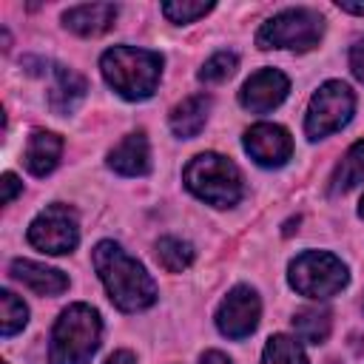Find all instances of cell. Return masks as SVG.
Here are the masks:
<instances>
[{
	"label": "cell",
	"mask_w": 364,
	"mask_h": 364,
	"mask_svg": "<svg viewBox=\"0 0 364 364\" xmlns=\"http://www.w3.org/2000/svg\"><path fill=\"white\" fill-rule=\"evenodd\" d=\"M287 91H290V80L279 68H262L250 74V80L242 85L239 102L253 114H267L284 102Z\"/></svg>",
	"instance_id": "8fae6325"
},
{
	"label": "cell",
	"mask_w": 364,
	"mask_h": 364,
	"mask_svg": "<svg viewBox=\"0 0 364 364\" xmlns=\"http://www.w3.org/2000/svg\"><path fill=\"white\" fill-rule=\"evenodd\" d=\"M51 88H48V108L54 114H74L77 105L85 100L88 82L82 74H77L74 68L65 65H54L51 68Z\"/></svg>",
	"instance_id": "5bb4252c"
},
{
	"label": "cell",
	"mask_w": 364,
	"mask_h": 364,
	"mask_svg": "<svg viewBox=\"0 0 364 364\" xmlns=\"http://www.w3.org/2000/svg\"><path fill=\"white\" fill-rule=\"evenodd\" d=\"M239 65V57L233 51H216L210 60H205V65L199 68V80L202 82H225Z\"/></svg>",
	"instance_id": "cb8c5ba5"
},
{
	"label": "cell",
	"mask_w": 364,
	"mask_h": 364,
	"mask_svg": "<svg viewBox=\"0 0 364 364\" xmlns=\"http://www.w3.org/2000/svg\"><path fill=\"white\" fill-rule=\"evenodd\" d=\"M114 20H117L114 3H82V6H71L63 14V26L80 37H100L114 26Z\"/></svg>",
	"instance_id": "7c38bea8"
},
{
	"label": "cell",
	"mask_w": 364,
	"mask_h": 364,
	"mask_svg": "<svg viewBox=\"0 0 364 364\" xmlns=\"http://www.w3.org/2000/svg\"><path fill=\"white\" fill-rule=\"evenodd\" d=\"M193 256H196L193 247H191L188 242H182V239L165 236V239L156 242V262H159V267L168 270V273H182L185 267L193 264Z\"/></svg>",
	"instance_id": "ffe728a7"
},
{
	"label": "cell",
	"mask_w": 364,
	"mask_h": 364,
	"mask_svg": "<svg viewBox=\"0 0 364 364\" xmlns=\"http://www.w3.org/2000/svg\"><path fill=\"white\" fill-rule=\"evenodd\" d=\"M105 364H136V358H134V353L131 350H117V353H111L108 355V361Z\"/></svg>",
	"instance_id": "4316f807"
},
{
	"label": "cell",
	"mask_w": 364,
	"mask_h": 364,
	"mask_svg": "<svg viewBox=\"0 0 364 364\" xmlns=\"http://www.w3.org/2000/svg\"><path fill=\"white\" fill-rule=\"evenodd\" d=\"M3 364H6V361H3Z\"/></svg>",
	"instance_id": "1f68e13d"
},
{
	"label": "cell",
	"mask_w": 364,
	"mask_h": 364,
	"mask_svg": "<svg viewBox=\"0 0 364 364\" xmlns=\"http://www.w3.org/2000/svg\"><path fill=\"white\" fill-rule=\"evenodd\" d=\"M108 168L119 176H145L151 171V148L145 134H128L108 154Z\"/></svg>",
	"instance_id": "4fadbf2b"
},
{
	"label": "cell",
	"mask_w": 364,
	"mask_h": 364,
	"mask_svg": "<svg viewBox=\"0 0 364 364\" xmlns=\"http://www.w3.org/2000/svg\"><path fill=\"white\" fill-rule=\"evenodd\" d=\"M327 364H338V361H327Z\"/></svg>",
	"instance_id": "4dcf8cb0"
},
{
	"label": "cell",
	"mask_w": 364,
	"mask_h": 364,
	"mask_svg": "<svg viewBox=\"0 0 364 364\" xmlns=\"http://www.w3.org/2000/svg\"><path fill=\"white\" fill-rule=\"evenodd\" d=\"M91 259H94V270H97L100 282L105 284V293L117 310L136 313V310H148L156 301L154 279L117 242H111V239L97 242L91 250Z\"/></svg>",
	"instance_id": "6da1fadb"
},
{
	"label": "cell",
	"mask_w": 364,
	"mask_h": 364,
	"mask_svg": "<svg viewBox=\"0 0 364 364\" xmlns=\"http://www.w3.org/2000/svg\"><path fill=\"white\" fill-rule=\"evenodd\" d=\"M242 142H245V151L250 154V159L262 168H282L293 154V139H290L287 128L273 125V122H259V125L247 128Z\"/></svg>",
	"instance_id": "30bf717a"
},
{
	"label": "cell",
	"mask_w": 364,
	"mask_h": 364,
	"mask_svg": "<svg viewBox=\"0 0 364 364\" xmlns=\"http://www.w3.org/2000/svg\"><path fill=\"white\" fill-rule=\"evenodd\" d=\"M358 216L364 219V196H361V202H358Z\"/></svg>",
	"instance_id": "f546056e"
},
{
	"label": "cell",
	"mask_w": 364,
	"mask_h": 364,
	"mask_svg": "<svg viewBox=\"0 0 364 364\" xmlns=\"http://www.w3.org/2000/svg\"><path fill=\"white\" fill-rule=\"evenodd\" d=\"M28 245L43 250V253H51V256H63V253H71L80 242V222H77V213L68 208V205H48L46 210H40L31 225H28Z\"/></svg>",
	"instance_id": "ba28073f"
},
{
	"label": "cell",
	"mask_w": 364,
	"mask_h": 364,
	"mask_svg": "<svg viewBox=\"0 0 364 364\" xmlns=\"http://www.w3.org/2000/svg\"><path fill=\"white\" fill-rule=\"evenodd\" d=\"M208 11H213V3H196V0H173V3H162V14L176 23V26H188L199 17H205Z\"/></svg>",
	"instance_id": "603a6c76"
},
{
	"label": "cell",
	"mask_w": 364,
	"mask_h": 364,
	"mask_svg": "<svg viewBox=\"0 0 364 364\" xmlns=\"http://www.w3.org/2000/svg\"><path fill=\"white\" fill-rule=\"evenodd\" d=\"M63 154V139L51 131H34L26 145V168L34 176H48Z\"/></svg>",
	"instance_id": "2e32d148"
},
{
	"label": "cell",
	"mask_w": 364,
	"mask_h": 364,
	"mask_svg": "<svg viewBox=\"0 0 364 364\" xmlns=\"http://www.w3.org/2000/svg\"><path fill=\"white\" fill-rule=\"evenodd\" d=\"M208 111H210V97L205 94H193V97H185L179 105H173L171 111V131L179 136V139H191L196 136L205 122H208Z\"/></svg>",
	"instance_id": "e0dca14e"
},
{
	"label": "cell",
	"mask_w": 364,
	"mask_h": 364,
	"mask_svg": "<svg viewBox=\"0 0 364 364\" xmlns=\"http://www.w3.org/2000/svg\"><path fill=\"white\" fill-rule=\"evenodd\" d=\"M259 316H262V301L256 290L247 284H236L216 310V327L222 336L239 341V338H247L259 327Z\"/></svg>",
	"instance_id": "9c48e42d"
},
{
	"label": "cell",
	"mask_w": 364,
	"mask_h": 364,
	"mask_svg": "<svg viewBox=\"0 0 364 364\" xmlns=\"http://www.w3.org/2000/svg\"><path fill=\"white\" fill-rule=\"evenodd\" d=\"M355 111V94L350 91L347 82L341 80H327L307 105V117H304V134L307 139H324L336 131H341Z\"/></svg>",
	"instance_id": "52a82bcc"
},
{
	"label": "cell",
	"mask_w": 364,
	"mask_h": 364,
	"mask_svg": "<svg viewBox=\"0 0 364 364\" xmlns=\"http://www.w3.org/2000/svg\"><path fill=\"white\" fill-rule=\"evenodd\" d=\"M262 364H307V355H304V347L293 336L276 333L264 344Z\"/></svg>",
	"instance_id": "44dd1931"
},
{
	"label": "cell",
	"mask_w": 364,
	"mask_h": 364,
	"mask_svg": "<svg viewBox=\"0 0 364 364\" xmlns=\"http://www.w3.org/2000/svg\"><path fill=\"white\" fill-rule=\"evenodd\" d=\"M182 179H185V188L193 196H199L202 202H208L213 208H233L245 193L239 168L222 154L193 156L185 165Z\"/></svg>",
	"instance_id": "277c9868"
},
{
	"label": "cell",
	"mask_w": 364,
	"mask_h": 364,
	"mask_svg": "<svg viewBox=\"0 0 364 364\" xmlns=\"http://www.w3.org/2000/svg\"><path fill=\"white\" fill-rule=\"evenodd\" d=\"M330 327H333V318H330V310L324 307H301L296 316H293V330L301 341L307 344H321L327 341L330 336Z\"/></svg>",
	"instance_id": "d6986e66"
},
{
	"label": "cell",
	"mask_w": 364,
	"mask_h": 364,
	"mask_svg": "<svg viewBox=\"0 0 364 364\" xmlns=\"http://www.w3.org/2000/svg\"><path fill=\"white\" fill-rule=\"evenodd\" d=\"M350 68H353L355 80L364 82V40H358V43L350 48Z\"/></svg>",
	"instance_id": "484cf974"
},
{
	"label": "cell",
	"mask_w": 364,
	"mask_h": 364,
	"mask_svg": "<svg viewBox=\"0 0 364 364\" xmlns=\"http://www.w3.org/2000/svg\"><path fill=\"white\" fill-rule=\"evenodd\" d=\"M9 273L40 296H60V293L68 290V276L63 270L46 267V264L31 262V259H14Z\"/></svg>",
	"instance_id": "9a60e30c"
},
{
	"label": "cell",
	"mask_w": 364,
	"mask_h": 364,
	"mask_svg": "<svg viewBox=\"0 0 364 364\" xmlns=\"http://www.w3.org/2000/svg\"><path fill=\"white\" fill-rule=\"evenodd\" d=\"M100 71L105 82L131 102L148 100L162 77V54L134 46H114L100 57Z\"/></svg>",
	"instance_id": "7a4b0ae2"
},
{
	"label": "cell",
	"mask_w": 364,
	"mask_h": 364,
	"mask_svg": "<svg viewBox=\"0 0 364 364\" xmlns=\"http://www.w3.org/2000/svg\"><path fill=\"white\" fill-rule=\"evenodd\" d=\"M0 185H3V205H11V202H14V196L23 191V182H20L11 171H9V173H3Z\"/></svg>",
	"instance_id": "d4e9b609"
},
{
	"label": "cell",
	"mask_w": 364,
	"mask_h": 364,
	"mask_svg": "<svg viewBox=\"0 0 364 364\" xmlns=\"http://www.w3.org/2000/svg\"><path fill=\"white\" fill-rule=\"evenodd\" d=\"M324 34V17L313 9H287L273 14L256 31L259 48H290V51H310L318 46Z\"/></svg>",
	"instance_id": "8992f818"
},
{
	"label": "cell",
	"mask_w": 364,
	"mask_h": 364,
	"mask_svg": "<svg viewBox=\"0 0 364 364\" xmlns=\"http://www.w3.org/2000/svg\"><path fill=\"white\" fill-rule=\"evenodd\" d=\"M336 6L341 11H350V14H364V3H350V0H336Z\"/></svg>",
	"instance_id": "f1b7e54d"
},
{
	"label": "cell",
	"mask_w": 364,
	"mask_h": 364,
	"mask_svg": "<svg viewBox=\"0 0 364 364\" xmlns=\"http://www.w3.org/2000/svg\"><path fill=\"white\" fill-rule=\"evenodd\" d=\"M28 324V307L11 290H0V333L9 338Z\"/></svg>",
	"instance_id": "7402d4cb"
},
{
	"label": "cell",
	"mask_w": 364,
	"mask_h": 364,
	"mask_svg": "<svg viewBox=\"0 0 364 364\" xmlns=\"http://www.w3.org/2000/svg\"><path fill=\"white\" fill-rule=\"evenodd\" d=\"M290 287L307 299H330L347 287V264L327 250H304L287 267Z\"/></svg>",
	"instance_id": "5b68a950"
},
{
	"label": "cell",
	"mask_w": 364,
	"mask_h": 364,
	"mask_svg": "<svg viewBox=\"0 0 364 364\" xmlns=\"http://www.w3.org/2000/svg\"><path fill=\"white\" fill-rule=\"evenodd\" d=\"M102 318L88 304H71L60 313L51 330L48 361L51 364H88L100 350Z\"/></svg>",
	"instance_id": "3957f363"
},
{
	"label": "cell",
	"mask_w": 364,
	"mask_h": 364,
	"mask_svg": "<svg viewBox=\"0 0 364 364\" xmlns=\"http://www.w3.org/2000/svg\"><path fill=\"white\" fill-rule=\"evenodd\" d=\"M199 364H230V358H228L225 353H219V350H208V353L199 358Z\"/></svg>",
	"instance_id": "83f0119b"
},
{
	"label": "cell",
	"mask_w": 364,
	"mask_h": 364,
	"mask_svg": "<svg viewBox=\"0 0 364 364\" xmlns=\"http://www.w3.org/2000/svg\"><path fill=\"white\" fill-rule=\"evenodd\" d=\"M358 182H364V139L350 145L341 162L336 165L333 179H330V193H347Z\"/></svg>",
	"instance_id": "ac0fdd59"
}]
</instances>
